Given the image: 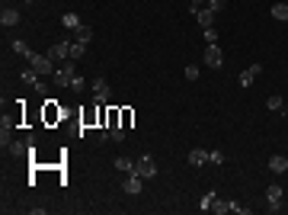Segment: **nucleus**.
<instances>
[{
    "mask_svg": "<svg viewBox=\"0 0 288 215\" xmlns=\"http://www.w3.org/2000/svg\"><path fill=\"white\" fill-rule=\"evenodd\" d=\"M26 61H29V68L36 71V74H42V77H52V74H54V68H58V64L48 58V52H32Z\"/></svg>",
    "mask_w": 288,
    "mask_h": 215,
    "instance_id": "nucleus-1",
    "label": "nucleus"
},
{
    "mask_svg": "<svg viewBox=\"0 0 288 215\" xmlns=\"http://www.w3.org/2000/svg\"><path fill=\"white\" fill-rule=\"evenodd\" d=\"M74 77H77V71H74V61L68 58V61H61L58 68H54L52 80H54L58 87H71V80H74Z\"/></svg>",
    "mask_w": 288,
    "mask_h": 215,
    "instance_id": "nucleus-2",
    "label": "nucleus"
},
{
    "mask_svg": "<svg viewBox=\"0 0 288 215\" xmlns=\"http://www.w3.org/2000/svg\"><path fill=\"white\" fill-rule=\"evenodd\" d=\"M135 174L138 177H144V180H154L157 177V161H154V154H141L135 161Z\"/></svg>",
    "mask_w": 288,
    "mask_h": 215,
    "instance_id": "nucleus-3",
    "label": "nucleus"
},
{
    "mask_svg": "<svg viewBox=\"0 0 288 215\" xmlns=\"http://www.w3.org/2000/svg\"><path fill=\"white\" fill-rule=\"evenodd\" d=\"M282 196H285L282 183H269L266 186V212H279L282 209Z\"/></svg>",
    "mask_w": 288,
    "mask_h": 215,
    "instance_id": "nucleus-4",
    "label": "nucleus"
},
{
    "mask_svg": "<svg viewBox=\"0 0 288 215\" xmlns=\"http://www.w3.org/2000/svg\"><path fill=\"white\" fill-rule=\"evenodd\" d=\"M106 100H109L106 77H93V103H96V106H106Z\"/></svg>",
    "mask_w": 288,
    "mask_h": 215,
    "instance_id": "nucleus-5",
    "label": "nucleus"
},
{
    "mask_svg": "<svg viewBox=\"0 0 288 215\" xmlns=\"http://www.w3.org/2000/svg\"><path fill=\"white\" fill-rule=\"evenodd\" d=\"M202 61L208 64V68H221V64H224V52H221L218 45H208L205 55H202Z\"/></svg>",
    "mask_w": 288,
    "mask_h": 215,
    "instance_id": "nucleus-6",
    "label": "nucleus"
},
{
    "mask_svg": "<svg viewBox=\"0 0 288 215\" xmlns=\"http://www.w3.org/2000/svg\"><path fill=\"white\" fill-rule=\"evenodd\" d=\"M48 58H52L54 64L68 61V58H71V42H58V45H52V48H48Z\"/></svg>",
    "mask_w": 288,
    "mask_h": 215,
    "instance_id": "nucleus-7",
    "label": "nucleus"
},
{
    "mask_svg": "<svg viewBox=\"0 0 288 215\" xmlns=\"http://www.w3.org/2000/svg\"><path fill=\"white\" fill-rule=\"evenodd\" d=\"M19 20H23V13H19L16 7H3V13H0V26H7V29L19 26Z\"/></svg>",
    "mask_w": 288,
    "mask_h": 215,
    "instance_id": "nucleus-8",
    "label": "nucleus"
},
{
    "mask_svg": "<svg viewBox=\"0 0 288 215\" xmlns=\"http://www.w3.org/2000/svg\"><path fill=\"white\" fill-rule=\"evenodd\" d=\"M122 190L128 193V196H138V193L144 190V177H138L135 170H131V174H128V180H125V183H122Z\"/></svg>",
    "mask_w": 288,
    "mask_h": 215,
    "instance_id": "nucleus-9",
    "label": "nucleus"
},
{
    "mask_svg": "<svg viewBox=\"0 0 288 215\" xmlns=\"http://www.w3.org/2000/svg\"><path fill=\"white\" fill-rule=\"evenodd\" d=\"M259 74H263V64H250L247 71H240V87H243V90H247V87H253V80H256Z\"/></svg>",
    "mask_w": 288,
    "mask_h": 215,
    "instance_id": "nucleus-10",
    "label": "nucleus"
},
{
    "mask_svg": "<svg viewBox=\"0 0 288 215\" xmlns=\"http://www.w3.org/2000/svg\"><path fill=\"white\" fill-rule=\"evenodd\" d=\"M186 161H189V167H205V164H208V151H205V148H192V151L186 154Z\"/></svg>",
    "mask_w": 288,
    "mask_h": 215,
    "instance_id": "nucleus-11",
    "label": "nucleus"
},
{
    "mask_svg": "<svg viewBox=\"0 0 288 215\" xmlns=\"http://www.w3.org/2000/svg\"><path fill=\"white\" fill-rule=\"evenodd\" d=\"M196 23L202 26V29H208V26H215V10H208V7H202V10H196Z\"/></svg>",
    "mask_w": 288,
    "mask_h": 215,
    "instance_id": "nucleus-12",
    "label": "nucleus"
},
{
    "mask_svg": "<svg viewBox=\"0 0 288 215\" xmlns=\"http://www.w3.org/2000/svg\"><path fill=\"white\" fill-rule=\"evenodd\" d=\"M288 170V157L285 154H272L269 157V174H285Z\"/></svg>",
    "mask_w": 288,
    "mask_h": 215,
    "instance_id": "nucleus-13",
    "label": "nucleus"
},
{
    "mask_svg": "<svg viewBox=\"0 0 288 215\" xmlns=\"http://www.w3.org/2000/svg\"><path fill=\"white\" fill-rule=\"evenodd\" d=\"M10 141H13V125H10V119L3 116V122H0V145L10 148Z\"/></svg>",
    "mask_w": 288,
    "mask_h": 215,
    "instance_id": "nucleus-14",
    "label": "nucleus"
},
{
    "mask_svg": "<svg viewBox=\"0 0 288 215\" xmlns=\"http://www.w3.org/2000/svg\"><path fill=\"white\" fill-rule=\"evenodd\" d=\"M61 26H64V29H71V32H77L84 23H80V16H77L74 10H71V13H64V16H61Z\"/></svg>",
    "mask_w": 288,
    "mask_h": 215,
    "instance_id": "nucleus-15",
    "label": "nucleus"
},
{
    "mask_svg": "<svg viewBox=\"0 0 288 215\" xmlns=\"http://www.w3.org/2000/svg\"><path fill=\"white\" fill-rule=\"evenodd\" d=\"M10 52H13V55H19V58H29V45H26V42H23V39H13V42H10Z\"/></svg>",
    "mask_w": 288,
    "mask_h": 215,
    "instance_id": "nucleus-16",
    "label": "nucleus"
},
{
    "mask_svg": "<svg viewBox=\"0 0 288 215\" xmlns=\"http://www.w3.org/2000/svg\"><path fill=\"white\" fill-rule=\"evenodd\" d=\"M74 36H77L74 42H84V45H90V42H93V29H90V26H80Z\"/></svg>",
    "mask_w": 288,
    "mask_h": 215,
    "instance_id": "nucleus-17",
    "label": "nucleus"
},
{
    "mask_svg": "<svg viewBox=\"0 0 288 215\" xmlns=\"http://www.w3.org/2000/svg\"><path fill=\"white\" fill-rule=\"evenodd\" d=\"M266 109H272V113H282V109H285V100H282L279 93H272V97L266 100Z\"/></svg>",
    "mask_w": 288,
    "mask_h": 215,
    "instance_id": "nucleus-18",
    "label": "nucleus"
},
{
    "mask_svg": "<svg viewBox=\"0 0 288 215\" xmlns=\"http://www.w3.org/2000/svg\"><path fill=\"white\" fill-rule=\"evenodd\" d=\"M231 209H234V202H231V199H215L212 212H215V215H224V212H231Z\"/></svg>",
    "mask_w": 288,
    "mask_h": 215,
    "instance_id": "nucleus-19",
    "label": "nucleus"
},
{
    "mask_svg": "<svg viewBox=\"0 0 288 215\" xmlns=\"http://www.w3.org/2000/svg\"><path fill=\"white\" fill-rule=\"evenodd\" d=\"M115 170H122V174H131V170H135V161H131V157H115Z\"/></svg>",
    "mask_w": 288,
    "mask_h": 215,
    "instance_id": "nucleus-20",
    "label": "nucleus"
},
{
    "mask_svg": "<svg viewBox=\"0 0 288 215\" xmlns=\"http://www.w3.org/2000/svg\"><path fill=\"white\" fill-rule=\"evenodd\" d=\"M84 52H87L84 42H71V61H80V58H84Z\"/></svg>",
    "mask_w": 288,
    "mask_h": 215,
    "instance_id": "nucleus-21",
    "label": "nucleus"
},
{
    "mask_svg": "<svg viewBox=\"0 0 288 215\" xmlns=\"http://www.w3.org/2000/svg\"><path fill=\"white\" fill-rule=\"evenodd\" d=\"M272 20H282V23H288V3H275V7H272Z\"/></svg>",
    "mask_w": 288,
    "mask_h": 215,
    "instance_id": "nucleus-22",
    "label": "nucleus"
},
{
    "mask_svg": "<svg viewBox=\"0 0 288 215\" xmlns=\"http://www.w3.org/2000/svg\"><path fill=\"white\" fill-rule=\"evenodd\" d=\"M215 199H218V196H215V193H205V196H202V202H198V209H202V212H212Z\"/></svg>",
    "mask_w": 288,
    "mask_h": 215,
    "instance_id": "nucleus-23",
    "label": "nucleus"
},
{
    "mask_svg": "<svg viewBox=\"0 0 288 215\" xmlns=\"http://www.w3.org/2000/svg\"><path fill=\"white\" fill-rule=\"evenodd\" d=\"M202 36H205V42H208V45H218V29H215V26L202 29Z\"/></svg>",
    "mask_w": 288,
    "mask_h": 215,
    "instance_id": "nucleus-24",
    "label": "nucleus"
},
{
    "mask_svg": "<svg viewBox=\"0 0 288 215\" xmlns=\"http://www.w3.org/2000/svg\"><path fill=\"white\" fill-rule=\"evenodd\" d=\"M109 138L112 141H125V125H112V129H109Z\"/></svg>",
    "mask_w": 288,
    "mask_h": 215,
    "instance_id": "nucleus-25",
    "label": "nucleus"
},
{
    "mask_svg": "<svg viewBox=\"0 0 288 215\" xmlns=\"http://www.w3.org/2000/svg\"><path fill=\"white\" fill-rule=\"evenodd\" d=\"M38 77H42V74H36V71H32V68H29V71H26V74H23V84H29V87H36V84H38Z\"/></svg>",
    "mask_w": 288,
    "mask_h": 215,
    "instance_id": "nucleus-26",
    "label": "nucleus"
},
{
    "mask_svg": "<svg viewBox=\"0 0 288 215\" xmlns=\"http://www.w3.org/2000/svg\"><path fill=\"white\" fill-rule=\"evenodd\" d=\"M186 80H198V64H186Z\"/></svg>",
    "mask_w": 288,
    "mask_h": 215,
    "instance_id": "nucleus-27",
    "label": "nucleus"
},
{
    "mask_svg": "<svg viewBox=\"0 0 288 215\" xmlns=\"http://www.w3.org/2000/svg\"><path fill=\"white\" fill-rule=\"evenodd\" d=\"M224 7H228V0H208V10H215V13H221Z\"/></svg>",
    "mask_w": 288,
    "mask_h": 215,
    "instance_id": "nucleus-28",
    "label": "nucleus"
},
{
    "mask_svg": "<svg viewBox=\"0 0 288 215\" xmlns=\"http://www.w3.org/2000/svg\"><path fill=\"white\" fill-rule=\"evenodd\" d=\"M208 161H212V164H218V167H221V164H224V154H221V151H208Z\"/></svg>",
    "mask_w": 288,
    "mask_h": 215,
    "instance_id": "nucleus-29",
    "label": "nucleus"
},
{
    "mask_svg": "<svg viewBox=\"0 0 288 215\" xmlns=\"http://www.w3.org/2000/svg\"><path fill=\"white\" fill-rule=\"evenodd\" d=\"M71 90H74V93H84V77H74V80H71Z\"/></svg>",
    "mask_w": 288,
    "mask_h": 215,
    "instance_id": "nucleus-30",
    "label": "nucleus"
},
{
    "mask_svg": "<svg viewBox=\"0 0 288 215\" xmlns=\"http://www.w3.org/2000/svg\"><path fill=\"white\" fill-rule=\"evenodd\" d=\"M32 90H38V93H48V84H45V80H42V77H38V84L32 87Z\"/></svg>",
    "mask_w": 288,
    "mask_h": 215,
    "instance_id": "nucleus-31",
    "label": "nucleus"
},
{
    "mask_svg": "<svg viewBox=\"0 0 288 215\" xmlns=\"http://www.w3.org/2000/svg\"><path fill=\"white\" fill-rule=\"evenodd\" d=\"M202 3H208V0H189V7H192V13H196V10H202Z\"/></svg>",
    "mask_w": 288,
    "mask_h": 215,
    "instance_id": "nucleus-32",
    "label": "nucleus"
},
{
    "mask_svg": "<svg viewBox=\"0 0 288 215\" xmlns=\"http://www.w3.org/2000/svg\"><path fill=\"white\" fill-rule=\"evenodd\" d=\"M282 113H285V119H288V106H285V109H282Z\"/></svg>",
    "mask_w": 288,
    "mask_h": 215,
    "instance_id": "nucleus-33",
    "label": "nucleus"
},
{
    "mask_svg": "<svg viewBox=\"0 0 288 215\" xmlns=\"http://www.w3.org/2000/svg\"><path fill=\"white\" fill-rule=\"evenodd\" d=\"M26 3H29V7H32V3H36V0H26Z\"/></svg>",
    "mask_w": 288,
    "mask_h": 215,
    "instance_id": "nucleus-34",
    "label": "nucleus"
}]
</instances>
